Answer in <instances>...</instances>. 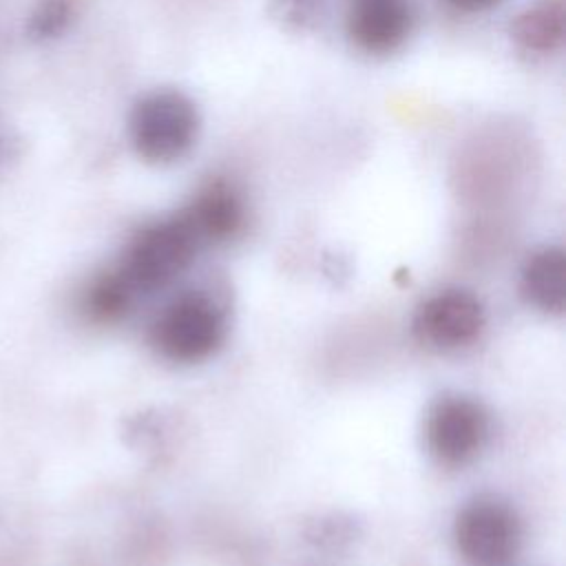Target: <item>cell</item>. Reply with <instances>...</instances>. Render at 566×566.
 Listing matches in <instances>:
<instances>
[{"label": "cell", "instance_id": "obj_1", "mask_svg": "<svg viewBox=\"0 0 566 566\" xmlns=\"http://www.w3.org/2000/svg\"><path fill=\"white\" fill-rule=\"evenodd\" d=\"M201 115L181 91L159 88L142 95L128 115V139L139 159L168 166L184 159L199 139Z\"/></svg>", "mask_w": 566, "mask_h": 566}, {"label": "cell", "instance_id": "obj_2", "mask_svg": "<svg viewBox=\"0 0 566 566\" xmlns=\"http://www.w3.org/2000/svg\"><path fill=\"white\" fill-rule=\"evenodd\" d=\"M203 248L184 212L148 223L133 234L115 270L139 294H150L175 281Z\"/></svg>", "mask_w": 566, "mask_h": 566}, {"label": "cell", "instance_id": "obj_3", "mask_svg": "<svg viewBox=\"0 0 566 566\" xmlns=\"http://www.w3.org/2000/svg\"><path fill=\"white\" fill-rule=\"evenodd\" d=\"M226 338L221 305L201 290L172 298L150 327V345L170 363H199L212 356Z\"/></svg>", "mask_w": 566, "mask_h": 566}, {"label": "cell", "instance_id": "obj_4", "mask_svg": "<svg viewBox=\"0 0 566 566\" xmlns=\"http://www.w3.org/2000/svg\"><path fill=\"white\" fill-rule=\"evenodd\" d=\"M453 539L469 566H504L517 553L522 528L513 509L497 500L480 497L455 515Z\"/></svg>", "mask_w": 566, "mask_h": 566}, {"label": "cell", "instance_id": "obj_5", "mask_svg": "<svg viewBox=\"0 0 566 566\" xmlns=\"http://www.w3.org/2000/svg\"><path fill=\"white\" fill-rule=\"evenodd\" d=\"M486 438L489 413L469 396H442L427 411V449L444 467H462L471 462L482 451Z\"/></svg>", "mask_w": 566, "mask_h": 566}, {"label": "cell", "instance_id": "obj_6", "mask_svg": "<svg viewBox=\"0 0 566 566\" xmlns=\"http://www.w3.org/2000/svg\"><path fill=\"white\" fill-rule=\"evenodd\" d=\"M486 316L482 301L462 287H449L424 298L411 321L416 340L436 352H455L475 343Z\"/></svg>", "mask_w": 566, "mask_h": 566}, {"label": "cell", "instance_id": "obj_7", "mask_svg": "<svg viewBox=\"0 0 566 566\" xmlns=\"http://www.w3.org/2000/svg\"><path fill=\"white\" fill-rule=\"evenodd\" d=\"M413 29V7L409 0H354L347 15L352 44L369 55L398 51Z\"/></svg>", "mask_w": 566, "mask_h": 566}, {"label": "cell", "instance_id": "obj_8", "mask_svg": "<svg viewBox=\"0 0 566 566\" xmlns=\"http://www.w3.org/2000/svg\"><path fill=\"white\" fill-rule=\"evenodd\" d=\"M203 245L234 239L245 226V199L228 179L208 181L181 210Z\"/></svg>", "mask_w": 566, "mask_h": 566}, {"label": "cell", "instance_id": "obj_9", "mask_svg": "<svg viewBox=\"0 0 566 566\" xmlns=\"http://www.w3.org/2000/svg\"><path fill=\"white\" fill-rule=\"evenodd\" d=\"M520 292L528 305L544 314H562L566 303V259L557 245L528 254L520 272Z\"/></svg>", "mask_w": 566, "mask_h": 566}, {"label": "cell", "instance_id": "obj_10", "mask_svg": "<svg viewBox=\"0 0 566 566\" xmlns=\"http://www.w3.org/2000/svg\"><path fill=\"white\" fill-rule=\"evenodd\" d=\"M511 40L531 55H553L566 42L564 0H539L515 15L509 27Z\"/></svg>", "mask_w": 566, "mask_h": 566}, {"label": "cell", "instance_id": "obj_11", "mask_svg": "<svg viewBox=\"0 0 566 566\" xmlns=\"http://www.w3.org/2000/svg\"><path fill=\"white\" fill-rule=\"evenodd\" d=\"M137 294L128 287L122 274L113 268L97 274L82 294V310L95 323H115L124 318L133 305Z\"/></svg>", "mask_w": 566, "mask_h": 566}, {"label": "cell", "instance_id": "obj_12", "mask_svg": "<svg viewBox=\"0 0 566 566\" xmlns=\"http://www.w3.org/2000/svg\"><path fill=\"white\" fill-rule=\"evenodd\" d=\"M75 20V0H35L29 20L27 35L33 42H51L62 38Z\"/></svg>", "mask_w": 566, "mask_h": 566}, {"label": "cell", "instance_id": "obj_13", "mask_svg": "<svg viewBox=\"0 0 566 566\" xmlns=\"http://www.w3.org/2000/svg\"><path fill=\"white\" fill-rule=\"evenodd\" d=\"M270 11L285 29L312 31L323 22L327 0H270Z\"/></svg>", "mask_w": 566, "mask_h": 566}, {"label": "cell", "instance_id": "obj_14", "mask_svg": "<svg viewBox=\"0 0 566 566\" xmlns=\"http://www.w3.org/2000/svg\"><path fill=\"white\" fill-rule=\"evenodd\" d=\"M22 150V142L18 130L0 115V170L11 166Z\"/></svg>", "mask_w": 566, "mask_h": 566}, {"label": "cell", "instance_id": "obj_15", "mask_svg": "<svg viewBox=\"0 0 566 566\" xmlns=\"http://www.w3.org/2000/svg\"><path fill=\"white\" fill-rule=\"evenodd\" d=\"M447 2L462 13H482L497 7L502 0H447Z\"/></svg>", "mask_w": 566, "mask_h": 566}]
</instances>
